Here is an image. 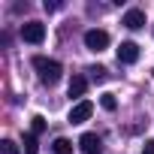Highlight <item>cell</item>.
<instances>
[{"instance_id":"ba28073f","label":"cell","mask_w":154,"mask_h":154,"mask_svg":"<svg viewBox=\"0 0 154 154\" xmlns=\"http://www.w3.org/2000/svg\"><path fill=\"white\" fill-rule=\"evenodd\" d=\"M85 91H88V79H85V75H72V79H69V97L82 103Z\"/></svg>"},{"instance_id":"9c48e42d","label":"cell","mask_w":154,"mask_h":154,"mask_svg":"<svg viewBox=\"0 0 154 154\" xmlns=\"http://www.w3.org/2000/svg\"><path fill=\"white\" fill-rule=\"evenodd\" d=\"M51 148H54V154H72V142L63 139V136H57V139L51 142Z\"/></svg>"},{"instance_id":"8fae6325","label":"cell","mask_w":154,"mask_h":154,"mask_svg":"<svg viewBox=\"0 0 154 154\" xmlns=\"http://www.w3.org/2000/svg\"><path fill=\"white\" fill-rule=\"evenodd\" d=\"M100 106H103L106 112H115V109H118V100H115V94H103V97H100Z\"/></svg>"},{"instance_id":"5bb4252c","label":"cell","mask_w":154,"mask_h":154,"mask_svg":"<svg viewBox=\"0 0 154 154\" xmlns=\"http://www.w3.org/2000/svg\"><path fill=\"white\" fill-rule=\"evenodd\" d=\"M88 72H91V79H94V82H106V66H91Z\"/></svg>"},{"instance_id":"2e32d148","label":"cell","mask_w":154,"mask_h":154,"mask_svg":"<svg viewBox=\"0 0 154 154\" xmlns=\"http://www.w3.org/2000/svg\"><path fill=\"white\" fill-rule=\"evenodd\" d=\"M142 154H154V139H148V142H145V148H142Z\"/></svg>"},{"instance_id":"277c9868","label":"cell","mask_w":154,"mask_h":154,"mask_svg":"<svg viewBox=\"0 0 154 154\" xmlns=\"http://www.w3.org/2000/svg\"><path fill=\"white\" fill-rule=\"evenodd\" d=\"M85 45H88L91 51H103V48L109 45V33L94 27V30H88V33H85Z\"/></svg>"},{"instance_id":"9a60e30c","label":"cell","mask_w":154,"mask_h":154,"mask_svg":"<svg viewBox=\"0 0 154 154\" xmlns=\"http://www.w3.org/2000/svg\"><path fill=\"white\" fill-rule=\"evenodd\" d=\"M60 6H63V3H57V0H51V3L45 0V9H48V12H54V9H60Z\"/></svg>"},{"instance_id":"6da1fadb","label":"cell","mask_w":154,"mask_h":154,"mask_svg":"<svg viewBox=\"0 0 154 154\" xmlns=\"http://www.w3.org/2000/svg\"><path fill=\"white\" fill-rule=\"evenodd\" d=\"M33 66L39 69V82L42 85H54L60 79V72H63V66L57 60H48V57H33Z\"/></svg>"},{"instance_id":"52a82bcc","label":"cell","mask_w":154,"mask_h":154,"mask_svg":"<svg viewBox=\"0 0 154 154\" xmlns=\"http://www.w3.org/2000/svg\"><path fill=\"white\" fill-rule=\"evenodd\" d=\"M121 24L130 27V30H139V27H145V12H142V9H127Z\"/></svg>"},{"instance_id":"7a4b0ae2","label":"cell","mask_w":154,"mask_h":154,"mask_svg":"<svg viewBox=\"0 0 154 154\" xmlns=\"http://www.w3.org/2000/svg\"><path fill=\"white\" fill-rule=\"evenodd\" d=\"M21 39L30 42V45H39V42L45 39V24H42V21H27V24L21 27Z\"/></svg>"},{"instance_id":"3957f363","label":"cell","mask_w":154,"mask_h":154,"mask_svg":"<svg viewBox=\"0 0 154 154\" xmlns=\"http://www.w3.org/2000/svg\"><path fill=\"white\" fill-rule=\"evenodd\" d=\"M91 115H94V103L91 100H82V103H75L69 109V124H85Z\"/></svg>"},{"instance_id":"30bf717a","label":"cell","mask_w":154,"mask_h":154,"mask_svg":"<svg viewBox=\"0 0 154 154\" xmlns=\"http://www.w3.org/2000/svg\"><path fill=\"white\" fill-rule=\"evenodd\" d=\"M30 133H33V136L45 133V118H42V115H33V118H30Z\"/></svg>"},{"instance_id":"4fadbf2b","label":"cell","mask_w":154,"mask_h":154,"mask_svg":"<svg viewBox=\"0 0 154 154\" xmlns=\"http://www.w3.org/2000/svg\"><path fill=\"white\" fill-rule=\"evenodd\" d=\"M24 154H36V136L33 133L24 136Z\"/></svg>"},{"instance_id":"7c38bea8","label":"cell","mask_w":154,"mask_h":154,"mask_svg":"<svg viewBox=\"0 0 154 154\" xmlns=\"http://www.w3.org/2000/svg\"><path fill=\"white\" fill-rule=\"evenodd\" d=\"M0 154H18V145L12 139H3V142H0Z\"/></svg>"},{"instance_id":"5b68a950","label":"cell","mask_w":154,"mask_h":154,"mask_svg":"<svg viewBox=\"0 0 154 154\" xmlns=\"http://www.w3.org/2000/svg\"><path fill=\"white\" fill-rule=\"evenodd\" d=\"M79 151L82 154H103V139L97 133H85L79 139Z\"/></svg>"},{"instance_id":"8992f818","label":"cell","mask_w":154,"mask_h":154,"mask_svg":"<svg viewBox=\"0 0 154 154\" xmlns=\"http://www.w3.org/2000/svg\"><path fill=\"white\" fill-rule=\"evenodd\" d=\"M139 60V45L136 42H121L118 45V63H136Z\"/></svg>"}]
</instances>
